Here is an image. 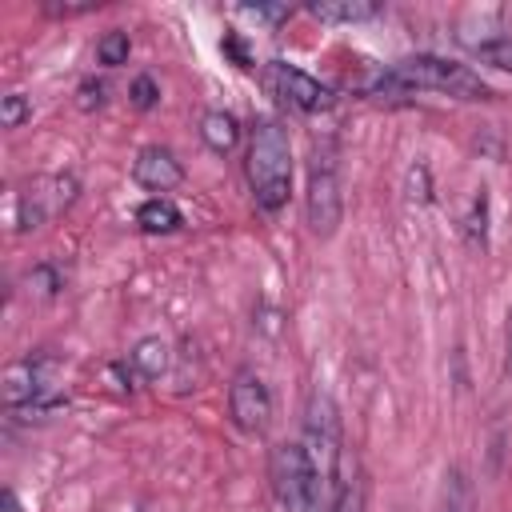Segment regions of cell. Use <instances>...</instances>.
Masks as SVG:
<instances>
[{"mask_svg":"<svg viewBox=\"0 0 512 512\" xmlns=\"http://www.w3.org/2000/svg\"><path fill=\"white\" fill-rule=\"evenodd\" d=\"M104 104V84L100 80H84L80 84V108H100Z\"/></svg>","mask_w":512,"mask_h":512,"instance_id":"cell-20","label":"cell"},{"mask_svg":"<svg viewBox=\"0 0 512 512\" xmlns=\"http://www.w3.org/2000/svg\"><path fill=\"white\" fill-rule=\"evenodd\" d=\"M200 136H204V144H208L212 152H232L236 140H240V124H236L232 112L212 108V112H204V120H200Z\"/></svg>","mask_w":512,"mask_h":512,"instance_id":"cell-9","label":"cell"},{"mask_svg":"<svg viewBox=\"0 0 512 512\" xmlns=\"http://www.w3.org/2000/svg\"><path fill=\"white\" fill-rule=\"evenodd\" d=\"M308 228L316 236H332L340 224V176H336V148L324 140L312 148L308 164V196H304Z\"/></svg>","mask_w":512,"mask_h":512,"instance_id":"cell-5","label":"cell"},{"mask_svg":"<svg viewBox=\"0 0 512 512\" xmlns=\"http://www.w3.org/2000/svg\"><path fill=\"white\" fill-rule=\"evenodd\" d=\"M128 32H120V28H112V32H104L100 36V44H96V60L100 64H108V68H116V64H124L128 60Z\"/></svg>","mask_w":512,"mask_h":512,"instance_id":"cell-15","label":"cell"},{"mask_svg":"<svg viewBox=\"0 0 512 512\" xmlns=\"http://www.w3.org/2000/svg\"><path fill=\"white\" fill-rule=\"evenodd\" d=\"M488 224V192L484 188H476V200H472V212H468V220H464V232H468V240L472 244H484V228Z\"/></svg>","mask_w":512,"mask_h":512,"instance_id":"cell-16","label":"cell"},{"mask_svg":"<svg viewBox=\"0 0 512 512\" xmlns=\"http://www.w3.org/2000/svg\"><path fill=\"white\" fill-rule=\"evenodd\" d=\"M132 180L140 188H148V192H168V188H176L184 180V168L168 148L152 144V148H140V156L132 164Z\"/></svg>","mask_w":512,"mask_h":512,"instance_id":"cell-8","label":"cell"},{"mask_svg":"<svg viewBox=\"0 0 512 512\" xmlns=\"http://www.w3.org/2000/svg\"><path fill=\"white\" fill-rule=\"evenodd\" d=\"M248 184L264 212H276L292 192V148L276 120H260L248 144Z\"/></svg>","mask_w":512,"mask_h":512,"instance_id":"cell-2","label":"cell"},{"mask_svg":"<svg viewBox=\"0 0 512 512\" xmlns=\"http://www.w3.org/2000/svg\"><path fill=\"white\" fill-rule=\"evenodd\" d=\"M300 444H304L312 468L320 472V480L328 488V504H332V488H336V472H340V456H344V436H340V412H336L328 392H312L308 396L304 440Z\"/></svg>","mask_w":512,"mask_h":512,"instance_id":"cell-4","label":"cell"},{"mask_svg":"<svg viewBox=\"0 0 512 512\" xmlns=\"http://www.w3.org/2000/svg\"><path fill=\"white\" fill-rule=\"evenodd\" d=\"M136 224L144 232H176L184 220H180V208L168 200V196H152L136 208Z\"/></svg>","mask_w":512,"mask_h":512,"instance_id":"cell-10","label":"cell"},{"mask_svg":"<svg viewBox=\"0 0 512 512\" xmlns=\"http://www.w3.org/2000/svg\"><path fill=\"white\" fill-rule=\"evenodd\" d=\"M408 92V88H428V92H444V96H456V100H488L492 88L468 68V64H456V60H444V56H408V60H396L388 72H380L368 92Z\"/></svg>","mask_w":512,"mask_h":512,"instance_id":"cell-1","label":"cell"},{"mask_svg":"<svg viewBox=\"0 0 512 512\" xmlns=\"http://www.w3.org/2000/svg\"><path fill=\"white\" fill-rule=\"evenodd\" d=\"M28 116H32V104H28L20 92H8V96L0 100V124H4V128H20Z\"/></svg>","mask_w":512,"mask_h":512,"instance_id":"cell-17","label":"cell"},{"mask_svg":"<svg viewBox=\"0 0 512 512\" xmlns=\"http://www.w3.org/2000/svg\"><path fill=\"white\" fill-rule=\"evenodd\" d=\"M268 480L272 496L284 512H324L328 508V488L320 472L312 468L304 444H276L268 456Z\"/></svg>","mask_w":512,"mask_h":512,"instance_id":"cell-3","label":"cell"},{"mask_svg":"<svg viewBox=\"0 0 512 512\" xmlns=\"http://www.w3.org/2000/svg\"><path fill=\"white\" fill-rule=\"evenodd\" d=\"M476 60L500 68V72H512V32H496V36H484V40H472L468 44Z\"/></svg>","mask_w":512,"mask_h":512,"instance_id":"cell-13","label":"cell"},{"mask_svg":"<svg viewBox=\"0 0 512 512\" xmlns=\"http://www.w3.org/2000/svg\"><path fill=\"white\" fill-rule=\"evenodd\" d=\"M128 96H132V104H136V108H152V104L160 100V88H156V80H152V76H136V80H132V88H128Z\"/></svg>","mask_w":512,"mask_h":512,"instance_id":"cell-18","label":"cell"},{"mask_svg":"<svg viewBox=\"0 0 512 512\" xmlns=\"http://www.w3.org/2000/svg\"><path fill=\"white\" fill-rule=\"evenodd\" d=\"M508 364H512V316H508Z\"/></svg>","mask_w":512,"mask_h":512,"instance_id":"cell-21","label":"cell"},{"mask_svg":"<svg viewBox=\"0 0 512 512\" xmlns=\"http://www.w3.org/2000/svg\"><path fill=\"white\" fill-rule=\"evenodd\" d=\"M436 512H472V484L464 480L460 468L444 472V488H440V508Z\"/></svg>","mask_w":512,"mask_h":512,"instance_id":"cell-14","label":"cell"},{"mask_svg":"<svg viewBox=\"0 0 512 512\" xmlns=\"http://www.w3.org/2000/svg\"><path fill=\"white\" fill-rule=\"evenodd\" d=\"M228 412L240 432H264L272 416V396L256 372H240L228 388Z\"/></svg>","mask_w":512,"mask_h":512,"instance_id":"cell-6","label":"cell"},{"mask_svg":"<svg viewBox=\"0 0 512 512\" xmlns=\"http://www.w3.org/2000/svg\"><path fill=\"white\" fill-rule=\"evenodd\" d=\"M244 16H252V20H264V24H276V20H288V8L280 4V8H268V4H248V8H240Z\"/></svg>","mask_w":512,"mask_h":512,"instance_id":"cell-19","label":"cell"},{"mask_svg":"<svg viewBox=\"0 0 512 512\" xmlns=\"http://www.w3.org/2000/svg\"><path fill=\"white\" fill-rule=\"evenodd\" d=\"M268 80L300 112H324V108H332V88H324L316 76H308V72H300V68H292L284 60H272L268 64Z\"/></svg>","mask_w":512,"mask_h":512,"instance_id":"cell-7","label":"cell"},{"mask_svg":"<svg viewBox=\"0 0 512 512\" xmlns=\"http://www.w3.org/2000/svg\"><path fill=\"white\" fill-rule=\"evenodd\" d=\"M128 364L144 376V380H156L164 368H168V344L160 336H144L132 352H128Z\"/></svg>","mask_w":512,"mask_h":512,"instance_id":"cell-11","label":"cell"},{"mask_svg":"<svg viewBox=\"0 0 512 512\" xmlns=\"http://www.w3.org/2000/svg\"><path fill=\"white\" fill-rule=\"evenodd\" d=\"M308 12L316 20H328V24H356V20H372L380 12V4H368V0H336V4H308Z\"/></svg>","mask_w":512,"mask_h":512,"instance_id":"cell-12","label":"cell"}]
</instances>
